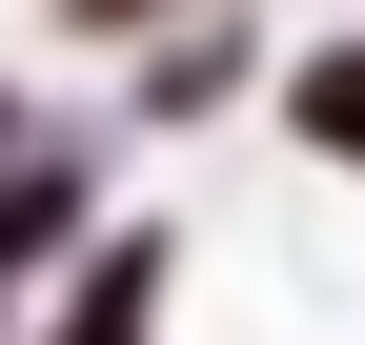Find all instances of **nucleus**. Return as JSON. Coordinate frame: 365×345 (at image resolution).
Returning <instances> with one entry per match:
<instances>
[{
	"label": "nucleus",
	"instance_id": "1",
	"mask_svg": "<svg viewBox=\"0 0 365 345\" xmlns=\"http://www.w3.org/2000/svg\"><path fill=\"white\" fill-rule=\"evenodd\" d=\"M61 345H143V264H102V305H81Z\"/></svg>",
	"mask_w": 365,
	"mask_h": 345
}]
</instances>
